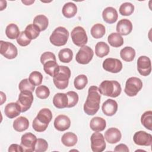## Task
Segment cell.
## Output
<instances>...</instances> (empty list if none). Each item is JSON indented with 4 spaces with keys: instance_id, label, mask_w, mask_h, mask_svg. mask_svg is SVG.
Masks as SVG:
<instances>
[{
    "instance_id": "cell-1",
    "label": "cell",
    "mask_w": 152,
    "mask_h": 152,
    "mask_svg": "<svg viewBox=\"0 0 152 152\" xmlns=\"http://www.w3.org/2000/svg\"><path fill=\"white\" fill-rule=\"evenodd\" d=\"M101 95L99 88L92 86L88 90V96L84 104V111L88 115H95L99 109Z\"/></svg>"
},
{
    "instance_id": "cell-2",
    "label": "cell",
    "mask_w": 152,
    "mask_h": 152,
    "mask_svg": "<svg viewBox=\"0 0 152 152\" xmlns=\"http://www.w3.org/2000/svg\"><path fill=\"white\" fill-rule=\"evenodd\" d=\"M52 119V113L50 110L48 108H43L34 119L32 124L33 128L37 132H43L47 129Z\"/></svg>"
},
{
    "instance_id": "cell-3",
    "label": "cell",
    "mask_w": 152,
    "mask_h": 152,
    "mask_svg": "<svg viewBox=\"0 0 152 152\" xmlns=\"http://www.w3.org/2000/svg\"><path fill=\"white\" fill-rule=\"evenodd\" d=\"M100 94L111 97H116L121 93V86L119 82L113 80H104L101 83L99 87Z\"/></svg>"
},
{
    "instance_id": "cell-4",
    "label": "cell",
    "mask_w": 152,
    "mask_h": 152,
    "mask_svg": "<svg viewBox=\"0 0 152 152\" xmlns=\"http://www.w3.org/2000/svg\"><path fill=\"white\" fill-rule=\"evenodd\" d=\"M71 77V70L66 66H59V69L53 77V81L56 87L59 90L65 89L69 83Z\"/></svg>"
},
{
    "instance_id": "cell-5",
    "label": "cell",
    "mask_w": 152,
    "mask_h": 152,
    "mask_svg": "<svg viewBox=\"0 0 152 152\" xmlns=\"http://www.w3.org/2000/svg\"><path fill=\"white\" fill-rule=\"evenodd\" d=\"M68 37L69 32L67 29L60 26L53 30L49 37V40L56 46H62L66 43Z\"/></svg>"
},
{
    "instance_id": "cell-6",
    "label": "cell",
    "mask_w": 152,
    "mask_h": 152,
    "mask_svg": "<svg viewBox=\"0 0 152 152\" xmlns=\"http://www.w3.org/2000/svg\"><path fill=\"white\" fill-rule=\"evenodd\" d=\"M142 87V82L139 78L132 77L129 78L125 83L124 91L129 97H133L137 94Z\"/></svg>"
},
{
    "instance_id": "cell-7",
    "label": "cell",
    "mask_w": 152,
    "mask_h": 152,
    "mask_svg": "<svg viewBox=\"0 0 152 152\" xmlns=\"http://www.w3.org/2000/svg\"><path fill=\"white\" fill-rule=\"evenodd\" d=\"M71 37L74 44L79 47L85 46L88 41L86 30L81 26H77L73 28L71 33Z\"/></svg>"
},
{
    "instance_id": "cell-8",
    "label": "cell",
    "mask_w": 152,
    "mask_h": 152,
    "mask_svg": "<svg viewBox=\"0 0 152 152\" xmlns=\"http://www.w3.org/2000/svg\"><path fill=\"white\" fill-rule=\"evenodd\" d=\"M33 99L32 92L28 91H20L17 103L19 104L21 112H25L30 108Z\"/></svg>"
},
{
    "instance_id": "cell-9",
    "label": "cell",
    "mask_w": 152,
    "mask_h": 152,
    "mask_svg": "<svg viewBox=\"0 0 152 152\" xmlns=\"http://www.w3.org/2000/svg\"><path fill=\"white\" fill-rule=\"evenodd\" d=\"M93 55V49L89 46L85 45L81 47L79 49L76 55L75 60L78 64L86 65L91 61Z\"/></svg>"
},
{
    "instance_id": "cell-10",
    "label": "cell",
    "mask_w": 152,
    "mask_h": 152,
    "mask_svg": "<svg viewBox=\"0 0 152 152\" xmlns=\"http://www.w3.org/2000/svg\"><path fill=\"white\" fill-rule=\"evenodd\" d=\"M37 141L36 137L31 132L23 134L21 138V146L24 152H33L34 151Z\"/></svg>"
},
{
    "instance_id": "cell-11",
    "label": "cell",
    "mask_w": 152,
    "mask_h": 152,
    "mask_svg": "<svg viewBox=\"0 0 152 152\" xmlns=\"http://www.w3.org/2000/svg\"><path fill=\"white\" fill-rule=\"evenodd\" d=\"M91 148L93 152H102L106 148L104 137L102 133L94 132L91 137Z\"/></svg>"
},
{
    "instance_id": "cell-12",
    "label": "cell",
    "mask_w": 152,
    "mask_h": 152,
    "mask_svg": "<svg viewBox=\"0 0 152 152\" xmlns=\"http://www.w3.org/2000/svg\"><path fill=\"white\" fill-rule=\"evenodd\" d=\"M0 45V53L5 58L8 59H12L17 56V48L12 43L1 40Z\"/></svg>"
},
{
    "instance_id": "cell-13",
    "label": "cell",
    "mask_w": 152,
    "mask_h": 152,
    "mask_svg": "<svg viewBox=\"0 0 152 152\" xmlns=\"http://www.w3.org/2000/svg\"><path fill=\"white\" fill-rule=\"evenodd\" d=\"M137 70L140 75L147 76L151 71V64L150 59L146 56H141L138 58Z\"/></svg>"
},
{
    "instance_id": "cell-14",
    "label": "cell",
    "mask_w": 152,
    "mask_h": 152,
    "mask_svg": "<svg viewBox=\"0 0 152 152\" xmlns=\"http://www.w3.org/2000/svg\"><path fill=\"white\" fill-rule=\"evenodd\" d=\"M103 68L108 72L112 73H118L122 69V64L121 61L116 58H106L103 62Z\"/></svg>"
},
{
    "instance_id": "cell-15",
    "label": "cell",
    "mask_w": 152,
    "mask_h": 152,
    "mask_svg": "<svg viewBox=\"0 0 152 152\" xmlns=\"http://www.w3.org/2000/svg\"><path fill=\"white\" fill-rule=\"evenodd\" d=\"M135 144L141 146H150L152 143V135L144 131L136 132L133 136Z\"/></svg>"
},
{
    "instance_id": "cell-16",
    "label": "cell",
    "mask_w": 152,
    "mask_h": 152,
    "mask_svg": "<svg viewBox=\"0 0 152 152\" xmlns=\"http://www.w3.org/2000/svg\"><path fill=\"white\" fill-rule=\"evenodd\" d=\"M71 126V120L68 116L64 115H59L56 117L54 121L55 128L59 131H64Z\"/></svg>"
},
{
    "instance_id": "cell-17",
    "label": "cell",
    "mask_w": 152,
    "mask_h": 152,
    "mask_svg": "<svg viewBox=\"0 0 152 152\" xmlns=\"http://www.w3.org/2000/svg\"><path fill=\"white\" fill-rule=\"evenodd\" d=\"M132 30V24L130 20L124 18L118 21L116 25V31L120 35L126 36L131 33Z\"/></svg>"
},
{
    "instance_id": "cell-18",
    "label": "cell",
    "mask_w": 152,
    "mask_h": 152,
    "mask_svg": "<svg viewBox=\"0 0 152 152\" xmlns=\"http://www.w3.org/2000/svg\"><path fill=\"white\" fill-rule=\"evenodd\" d=\"M102 109L103 113L106 116H113L118 110V103L115 100L107 99L103 103Z\"/></svg>"
},
{
    "instance_id": "cell-19",
    "label": "cell",
    "mask_w": 152,
    "mask_h": 152,
    "mask_svg": "<svg viewBox=\"0 0 152 152\" xmlns=\"http://www.w3.org/2000/svg\"><path fill=\"white\" fill-rule=\"evenodd\" d=\"M122 137L121 131L116 128H110L104 133V138L110 144L118 142Z\"/></svg>"
},
{
    "instance_id": "cell-20",
    "label": "cell",
    "mask_w": 152,
    "mask_h": 152,
    "mask_svg": "<svg viewBox=\"0 0 152 152\" xmlns=\"http://www.w3.org/2000/svg\"><path fill=\"white\" fill-rule=\"evenodd\" d=\"M102 17L106 23L113 24L117 21L118 14L116 9L112 7H108L103 11Z\"/></svg>"
},
{
    "instance_id": "cell-21",
    "label": "cell",
    "mask_w": 152,
    "mask_h": 152,
    "mask_svg": "<svg viewBox=\"0 0 152 152\" xmlns=\"http://www.w3.org/2000/svg\"><path fill=\"white\" fill-rule=\"evenodd\" d=\"M21 108L17 102L8 103L4 109L5 115L10 119H12L18 116L21 113Z\"/></svg>"
},
{
    "instance_id": "cell-22",
    "label": "cell",
    "mask_w": 152,
    "mask_h": 152,
    "mask_svg": "<svg viewBox=\"0 0 152 152\" xmlns=\"http://www.w3.org/2000/svg\"><path fill=\"white\" fill-rule=\"evenodd\" d=\"M68 99L66 93H56L53 98V104L58 109L67 107Z\"/></svg>"
},
{
    "instance_id": "cell-23",
    "label": "cell",
    "mask_w": 152,
    "mask_h": 152,
    "mask_svg": "<svg viewBox=\"0 0 152 152\" xmlns=\"http://www.w3.org/2000/svg\"><path fill=\"white\" fill-rule=\"evenodd\" d=\"M106 126V122L104 119L96 116L93 118L90 122V128L96 132H100L103 131Z\"/></svg>"
},
{
    "instance_id": "cell-24",
    "label": "cell",
    "mask_w": 152,
    "mask_h": 152,
    "mask_svg": "<svg viewBox=\"0 0 152 152\" xmlns=\"http://www.w3.org/2000/svg\"><path fill=\"white\" fill-rule=\"evenodd\" d=\"M29 126L28 120L24 116H19L13 122L14 129L18 132H23L27 129Z\"/></svg>"
},
{
    "instance_id": "cell-25",
    "label": "cell",
    "mask_w": 152,
    "mask_h": 152,
    "mask_svg": "<svg viewBox=\"0 0 152 152\" xmlns=\"http://www.w3.org/2000/svg\"><path fill=\"white\" fill-rule=\"evenodd\" d=\"M62 12L64 16L66 18H72L74 17L77 12V7L73 2H67L63 6Z\"/></svg>"
},
{
    "instance_id": "cell-26",
    "label": "cell",
    "mask_w": 152,
    "mask_h": 152,
    "mask_svg": "<svg viewBox=\"0 0 152 152\" xmlns=\"http://www.w3.org/2000/svg\"><path fill=\"white\" fill-rule=\"evenodd\" d=\"M33 24L37 27L40 31L45 30L49 24L48 18L44 15H36L33 19Z\"/></svg>"
},
{
    "instance_id": "cell-27",
    "label": "cell",
    "mask_w": 152,
    "mask_h": 152,
    "mask_svg": "<svg viewBox=\"0 0 152 152\" xmlns=\"http://www.w3.org/2000/svg\"><path fill=\"white\" fill-rule=\"evenodd\" d=\"M59 66L56 63V61L49 60L43 64V70L46 74L53 77L59 69Z\"/></svg>"
},
{
    "instance_id": "cell-28",
    "label": "cell",
    "mask_w": 152,
    "mask_h": 152,
    "mask_svg": "<svg viewBox=\"0 0 152 152\" xmlns=\"http://www.w3.org/2000/svg\"><path fill=\"white\" fill-rule=\"evenodd\" d=\"M78 141L77 136L73 132H68L65 133L61 138L62 143L66 147L74 146Z\"/></svg>"
},
{
    "instance_id": "cell-29",
    "label": "cell",
    "mask_w": 152,
    "mask_h": 152,
    "mask_svg": "<svg viewBox=\"0 0 152 152\" xmlns=\"http://www.w3.org/2000/svg\"><path fill=\"white\" fill-rule=\"evenodd\" d=\"M121 58L125 62H131L135 56V50L130 46H126L120 52Z\"/></svg>"
},
{
    "instance_id": "cell-30",
    "label": "cell",
    "mask_w": 152,
    "mask_h": 152,
    "mask_svg": "<svg viewBox=\"0 0 152 152\" xmlns=\"http://www.w3.org/2000/svg\"><path fill=\"white\" fill-rule=\"evenodd\" d=\"M110 48L107 43L104 42H99L95 46V53L99 58H103L108 55Z\"/></svg>"
},
{
    "instance_id": "cell-31",
    "label": "cell",
    "mask_w": 152,
    "mask_h": 152,
    "mask_svg": "<svg viewBox=\"0 0 152 152\" xmlns=\"http://www.w3.org/2000/svg\"><path fill=\"white\" fill-rule=\"evenodd\" d=\"M107 41L110 46L114 48H119L124 44V39L118 33H112L108 36Z\"/></svg>"
},
{
    "instance_id": "cell-32",
    "label": "cell",
    "mask_w": 152,
    "mask_h": 152,
    "mask_svg": "<svg viewBox=\"0 0 152 152\" xmlns=\"http://www.w3.org/2000/svg\"><path fill=\"white\" fill-rule=\"evenodd\" d=\"M105 32V27L100 23L95 24L93 26L90 30V33L91 36L95 39L102 38L104 35Z\"/></svg>"
},
{
    "instance_id": "cell-33",
    "label": "cell",
    "mask_w": 152,
    "mask_h": 152,
    "mask_svg": "<svg viewBox=\"0 0 152 152\" xmlns=\"http://www.w3.org/2000/svg\"><path fill=\"white\" fill-rule=\"evenodd\" d=\"M5 34L8 38L10 39H17L20 34L18 27L14 23L8 24L5 28Z\"/></svg>"
},
{
    "instance_id": "cell-34",
    "label": "cell",
    "mask_w": 152,
    "mask_h": 152,
    "mask_svg": "<svg viewBox=\"0 0 152 152\" xmlns=\"http://www.w3.org/2000/svg\"><path fill=\"white\" fill-rule=\"evenodd\" d=\"M59 59L64 63H69L71 61L73 57V52L69 48H64L59 50L58 53Z\"/></svg>"
},
{
    "instance_id": "cell-35",
    "label": "cell",
    "mask_w": 152,
    "mask_h": 152,
    "mask_svg": "<svg viewBox=\"0 0 152 152\" xmlns=\"http://www.w3.org/2000/svg\"><path fill=\"white\" fill-rule=\"evenodd\" d=\"M141 122L146 129L152 130V112L151 110L146 111L142 115Z\"/></svg>"
},
{
    "instance_id": "cell-36",
    "label": "cell",
    "mask_w": 152,
    "mask_h": 152,
    "mask_svg": "<svg viewBox=\"0 0 152 152\" xmlns=\"http://www.w3.org/2000/svg\"><path fill=\"white\" fill-rule=\"evenodd\" d=\"M24 32L27 37L30 40H32L36 39L39 36L40 31L37 27H36L33 24H31L26 27Z\"/></svg>"
},
{
    "instance_id": "cell-37",
    "label": "cell",
    "mask_w": 152,
    "mask_h": 152,
    "mask_svg": "<svg viewBox=\"0 0 152 152\" xmlns=\"http://www.w3.org/2000/svg\"><path fill=\"white\" fill-rule=\"evenodd\" d=\"M88 83L87 76L84 74H81L77 76L74 81V85L76 89L82 90L85 88Z\"/></svg>"
},
{
    "instance_id": "cell-38",
    "label": "cell",
    "mask_w": 152,
    "mask_h": 152,
    "mask_svg": "<svg viewBox=\"0 0 152 152\" xmlns=\"http://www.w3.org/2000/svg\"><path fill=\"white\" fill-rule=\"evenodd\" d=\"M119 11L122 15L129 16L133 13L134 6L131 2H124L121 5Z\"/></svg>"
},
{
    "instance_id": "cell-39",
    "label": "cell",
    "mask_w": 152,
    "mask_h": 152,
    "mask_svg": "<svg viewBox=\"0 0 152 152\" xmlns=\"http://www.w3.org/2000/svg\"><path fill=\"white\" fill-rule=\"evenodd\" d=\"M18 88L20 91H28L30 92H33L35 89V86L31 83L28 78H25L20 82L18 84Z\"/></svg>"
},
{
    "instance_id": "cell-40",
    "label": "cell",
    "mask_w": 152,
    "mask_h": 152,
    "mask_svg": "<svg viewBox=\"0 0 152 152\" xmlns=\"http://www.w3.org/2000/svg\"><path fill=\"white\" fill-rule=\"evenodd\" d=\"M28 79L31 83L34 86H40L42 83L43 75L40 72L34 71L30 73Z\"/></svg>"
},
{
    "instance_id": "cell-41",
    "label": "cell",
    "mask_w": 152,
    "mask_h": 152,
    "mask_svg": "<svg viewBox=\"0 0 152 152\" xmlns=\"http://www.w3.org/2000/svg\"><path fill=\"white\" fill-rule=\"evenodd\" d=\"M36 96L40 99H47L49 94L50 91L48 87L46 86H38L35 90Z\"/></svg>"
},
{
    "instance_id": "cell-42",
    "label": "cell",
    "mask_w": 152,
    "mask_h": 152,
    "mask_svg": "<svg viewBox=\"0 0 152 152\" xmlns=\"http://www.w3.org/2000/svg\"><path fill=\"white\" fill-rule=\"evenodd\" d=\"M66 95L68 99L67 107L70 108L75 106L77 104L79 99L78 94L74 91H69L66 93Z\"/></svg>"
},
{
    "instance_id": "cell-43",
    "label": "cell",
    "mask_w": 152,
    "mask_h": 152,
    "mask_svg": "<svg viewBox=\"0 0 152 152\" xmlns=\"http://www.w3.org/2000/svg\"><path fill=\"white\" fill-rule=\"evenodd\" d=\"M48 148V144L47 141L42 138L37 139L35 145L34 151L36 152H45Z\"/></svg>"
},
{
    "instance_id": "cell-44",
    "label": "cell",
    "mask_w": 152,
    "mask_h": 152,
    "mask_svg": "<svg viewBox=\"0 0 152 152\" xmlns=\"http://www.w3.org/2000/svg\"><path fill=\"white\" fill-rule=\"evenodd\" d=\"M16 39L17 43L21 46H26L28 45L31 40L27 37L24 31H22L21 32H20V35Z\"/></svg>"
},
{
    "instance_id": "cell-45",
    "label": "cell",
    "mask_w": 152,
    "mask_h": 152,
    "mask_svg": "<svg viewBox=\"0 0 152 152\" xmlns=\"http://www.w3.org/2000/svg\"><path fill=\"white\" fill-rule=\"evenodd\" d=\"M49 60H53L55 61H56V57L54 53L51 52H45L42 54L40 56V62L42 64H44L46 62Z\"/></svg>"
},
{
    "instance_id": "cell-46",
    "label": "cell",
    "mask_w": 152,
    "mask_h": 152,
    "mask_svg": "<svg viewBox=\"0 0 152 152\" xmlns=\"http://www.w3.org/2000/svg\"><path fill=\"white\" fill-rule=\"evenodd\" d=\"M8 151L9 152H13V151L23 152V150L21 145H18L17 144H12L9 147Z\"/></svg>"
},
{
    "instance_id": "cell-47",
    "label": "cell",
    "mask_w": 152,
    "mask_h": 152,
    "mask_svg": "<svg viewBox=\"0 0 152 152\" xmlns=\"http://www.w3.org/2000/svg\"><path fill=\"white\" fill-rule=\"evenodd\" d=\"M114 151H115V152H119V151L128 152L129 149H128V147L126 146V145H125L124 144H120L115 147V148L114 149Z\"/></svg>"
},
{
    "instance_id": "cell-48",
    "label": "cell",
    "mask_w": 152,
    "mask_h": 152,
    "mask_svg": "<svg viewBox=\"0 0 152 152\" xmlns=\"http://www.w3.org/2000/svg\"><path fill=\"white\" fill-rule=\"evenodd\" d=\"M1 105L3 104L4 102H5L6 101V96L5 94L2 92L1 91Z\"/></svg>"
},
{
    "instance_id": "cell-49",
    "label": "cell",
    "mask_w": 152,
    "mask_h": 152,
    "mask_svg": "<svg viewBox=\"0 0 152 152\" xmlns=\"http://www.w3.org/2000/svg\"><path fill=\"white\" fill-rule=\"evenodd\" d=\"M21 2L24 4L26 5H30L31 4L34 2V1H21Z\"/></svg>"
}]
</instances>
